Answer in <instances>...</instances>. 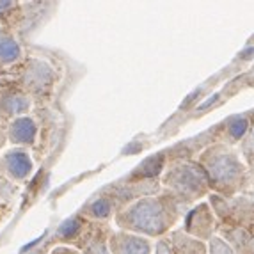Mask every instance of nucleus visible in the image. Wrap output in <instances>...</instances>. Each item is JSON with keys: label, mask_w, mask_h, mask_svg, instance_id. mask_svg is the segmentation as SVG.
I'll return each mask as SVG.
<instances>
[{"label": "nucleus", "mask_w": 254, "mask_h": 254, "mask_svg": "<svg viewBox=\"0 0 254 254\" xmlns=\"http://www.w3.org/2000/svg\"><path fill=\"white\" fill-rule=\"evenodd\" d=\"M183 212L185 206L165 190L164 194L140 197L131 203L128 208L118 212L116 222L127 231L160 240L182 219Z\"/></svg>", "instance_id": "obj_1"}, {"label": "nucleus", "mask_w": 254, "mask_h": 254, "mask_svg": "<svg viewBox=\"0 0 254 254\" xmlns=\"http://www.w3.org/2000/svg\"><path fill=\"white\" fill-rule=\"evenodd\" d=\"M197 162L204 169L210 190L222 197L240 195L251 185V173L240 155L222 142H213L199 153Z\"/></svg>", "instance_id": "obj_2"}, {"label": "nucleus", "mask_w": 254, "mask_h": 254, "mask_svg": "<svg viewBox=\"0 0 254 254\" xmlns=\"http://www.w3.org/2000/svg\"><path fill=\"white\" fill-rule=\"evenodd\" d=\"M162 185L183 206L194 204L204 195H210L208 176L197 160H173L165 165Z\"/></svg>", "instance_id": "obj_3"}, {"label": "nucleus", "mask_w": 254, "mask_h": 254, "mask_svg": "<svg viewBox=\"0 0 254 254\" xmlns=\"http://www.w3.org/2000/svg\"><path fill=\"white\" fill-rule=\"evenodd\" d=\"M208 203L219 220V226L244 228L254 233V199L247 195L222 197V195L210 194Z\"/></svg>", "instance_id": "obj_4"}, {"label": "nucleus", "mask_w": 254, "mask_h": 254, "mask_svg": "<svg viewBox=\"0 0 254 254\" xmlns=\"http://www.w3.org/2000/svg\"><path fill=\"white\" fill-rule=\"evenodd\" d=\"M219 229V220L213 213L210 203H199L190 212L187 213L185 222H183V231L192 235L194 238L206 242L212 237H215V231Z\"/></svg>", "instance_id": "obj_5"}, {"label": "nucleus", "mask_w": 254, "mask_h": 254, "mask_svg": "<svg viewBox=\"0 0 254 254\" xmlns=\"http://www.w3.org/2000/svg\"><path fill=\"white\" fill-rule=\"evenodd\" d=\"M110 254H151V242L127 231L112 233L109 238Z\"/></svg>", "instance_id": "obj_6"}, {"label": "nucleus", "mask_w": 254, "mask_h": 254, "mask_svg": "<svg viewBox=\"0 0 254 254\" xmlns=\"http://www.w3.org/2000/svg\"><path fill=\"white\" fill-rule=\"evenodd\" d=\"M169 244L176 254H208V244L192 235L185 233L183 229H174L169 235Z\"/></svg>", "instance_id": "obj_7"}, {"label": "nucleus", "mask_w": 254, "mask_h": 254, "mask_svg": "<svg viewBox=\"0 0 254 254\" xmlns=\"http://www.w3.org/2000/svg\"><path fill=\"white\" fill-rule=\"evenodd\" d=\"M36 137V125L32 119L20 118L11 127V140L16 144H30Z\"/></svg>", "instance_id": "obj_8"}, {"label": "nucleus", "mask_w": 254, "mask_h": 254, "mask_svg": "<svg viewBox=\"0 0 254 254\" xmlns=\"http://www.w3.org/2000/svg\"><path fill=\"white\" fill-rule=\"evenodd\" d=\"M5 164H7L9 173L13 174L14 178H25L30 173V158L25 151H11L5 157Z\"/></svg>", "instance_id": "obj_9"}, {"label": "nucleus", "mask_w": 254, "mask_h": 254, "mask_svg": "<svg viewBox=\"0 0 254 254\" xmlns=\"http://www.w3.org/2000/svg\"><path fill=\"white\" fill-rule=\"evenodd\" d=\"M240 151H242V157H244V160L247 162L251 178L254 180V125H251L249 131H247L246 137L242 139Z\"/></svg>", "instance_id": "obj_10"}, {"label": "nucleus", "mask_w": 254, "mask_h": 254, "mask_svg": "<svg viewBox=\"0 0 254 254\" xmlns=\"http://www.w3.org/2000/svg\"><path fill=\"white\" fill-rule=\"evenodd\" d=\"M114 212V201L112 197H98L96 201L87 206V213L94 219H107L110 213Z\"/></svg>", "instance_id": "obj_11"}, {"label": "nucleus", "mask_w": 254, "mask_h": 254, "mask_svg": "<svg viewBox=\"0 0 254 254\" xmlns=\"http://www.w3.org/2000/svg\"><path fill=\"white\" fill-rule=\"evenodd\" d=\"M20 57V48L16 41L9 36H0V63H11Z\"/></svg>", "instance_id": "obj_12"}, {"label": "nucleus", "mask_w": 254, "mask_h": 254, "mask_svg": "<svg viewBox=\"0 0 254 254\" xmlns=\"http://www.w3.org/2000/svg\"><path fill=\"white\" fill-rule=\"evenodd\" d=\"M208 254H237L222 237L215 235L208 240Z\"/></svg>", "instance_id": "obj_13"}, {"label": "nucleus", "mask_w": 254, "mask_h": 254, "mask_svg": "<svg viewBox=\"0 0 254 254\" xmlns=\"http://www.w3.org/2000/svg\"><path fill=\"white\" fill-rule=\"evenodd\" d=\"M30 102L29 98L25 96H9L7 102H5V110L9 112H13V114H21V112H25L29 109Z\"/></svg>", "instance_id": "obj_14"}, {"label": "nucleus", "mask_w": 254, "mask_h": 254, "mask_svg": "<svg viewBox=\"0 0 254 254\" xmlns=\"http://www.w3.org/2000/svg\"><path fill=\"white\" fill-rule=\"evenodd\" d=\"M82 219H71V220H66L63 226H61V229H59V235L61 237H64V238H75L76 235L80 233L82 231Z\"/></svg>", "instance_id": "obj_15"}, {"label": "nucleus", "mask_w": 254, "mask_h": 254, "mask_svg": "<svg viewBox=\"0 0 254 254\" xmlns=\"http://www.w3.org/2000/svg\"><path fill=\"white\" fill-rule=\"evenodd\" d=\"M155 254H176V253H174V249L171 247L167 238H160V240L157 242V246H155Z\"/></svg>", "instance_id": "obj_16"}, {"label": "nucleus", "mask_w": 254, "mask_h": 254, "mask_svg": "<svg viewBox=\"0 0 254 254\" xmlns=\"http://www.w3.org/2000/svg\"><path fill=\"white\" fill-rule=\"evenodd\" d=\"M52 254H80V253L75 249H69V247H57V249L52 251Z\"/></svg>", "instance_id": "obj_17"}, {"label": "nucleus", "mask_w": 254, "mask_h": 254, "mask_svg": "<svg viewBox=\"0 0 254 254\" xmlns=\"http://www.w3.org/2000/svg\"><path fill=\"white\" fill-rule=\"evenodd\" d=\"M251 254H254V233H253V237H251Z\"/></svg>", "instance_id": "obj_18"}]
</instances>
